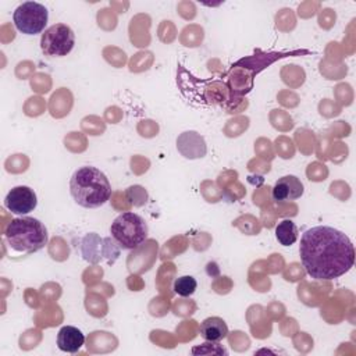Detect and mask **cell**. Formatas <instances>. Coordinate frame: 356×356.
Returning <instances> with one entry per match:
<instances>
[{
    "label": "cell",
    "instance_id": "10",
    "mask_svg": "<svg viewBox=\"0 0 356 356\" xmlns=\"http://www.w3.org/2000/svg\"><path fill=\"white\" fill-rule=\"evenodd\" d=\"M199 332L200 337L207 342H218L227 337L228 327L220 317H207L200 323Z\"/></svg>",
    "mask_w": 356,
    "mask_h": 356
},
{
    "label": "cell",
    "instance_id": "12",
    "mask_svg": "<svg viewBox=\"0 0 356 356\" xmlns=\"http://www.w3.org/2000/svg\"><path fill=\"white\" fill-rule=\"evenodd\" d=\"M97 242H100V239L96 234H89L83 238L82 254H83L85 260L90 261V263H96L100 259V252L96 250L100 246V245H97Z\"/></svg>",
    "mask_w": 356,
    "mask_h": 356
},
{
    "label": "cell",
    "instance_id": "11",
    "mask_svg": "<svg viewBox=\"0 0 356 356\" xmlns=\"http://www.w3.org/2000/svg\"><path fill=\"white\" fill-rule=\"evenodd\" d=\"M275 238L280 245L291 246L298 239V227L292 220H282L275 227Z\"/></svg>",
    "mask_w": 356,
    "mask_h": 356
},
{
    "label": "cell",
    "instance_id": "13",
    "mask_svg": "<svg viewBox=\"0 0 356 356\" xmlns=\"http://www.w3.org/2000/svg\"><path fill=\"white\" fill-rule=\"evenodd\" d=\"M197 282L192 275H182L175 278L172 289L179 295V296H191L196 291Z\"/></svg>",
    "mask_w": 356,
    "mask_h": 356
},
{
    "label": "cell",
    "instance_id": "6",
    "mask_svg": "<svg viewBox=\"0 0 356 356\" xmlns=\"http://www.w3.org/2000/svg\"><path fill=\"white\" fill-rule=\"evenodd\" d=\"M75 33L65 24L49 26L40 38V49L47 57H64L74 49Z\"/></svg>",
    "mask_w": 356,
    "mask_h": 356
},
{
    "label": "cell",
    "instance_id": "4",
    "mask_svg": "<svg viewBox=\"0 0 356 356\" xmlns=\"http://www.w3.org/2000/svg\"><path fill=\"white\" fill-rule=\"evenodd\" d=\"M113 239L121 249H135L147 238V224L136 213L125 211L114 218L110 227Z\"/></svg>",
    "mask_w": 356,
    "mask_h": 356
},
{
    "label": "cell",
    "instance_id": "9",
    "mask_svg": "<svg viewBox=\"0 0 356 356\" xmlns=\"http://www.w3.org/2000/svg\"><path fill=\"white\" fill-rule=\"evenodd\" d=\"M85 342L83 332L74 325H64L57 334V346L67 353H76Z\"/></svg>",
    "mask_w": 356,
    "mask_h": 356
},
{
    "label": "cell",
    "instance_id": "7",
    "mask_svg": "<svg viewBox=\"0 0 356 356\" xmlns=\"http://www.w3.org/2000/svg\"><path fill=\"white\" fill-rule=\"evenodd\" d=\"M38 204V197L33 189L25 185H18L11 188V191L7 193L4 199V206L13 213V214H28L33 211V209Z\"/></svg>",
    "mask_w": 356,
    "mask_h": 356
},
{
    "label": "cell",
    "instance_id": "3",
    "mask_svg": "<svg viewBox=\"0 0 356 356\" xmlns=\"http://www.w3.org/2000/svg\"><path fill=\"white\" fill-rule=\"evenodd\" d=\"M8 246L18 253L29 254L39 252L47 245L49 234L42 221L33 217L13 218L4 231Z\"/></svg>",
    "mask_w": 356,
    "mask_h": 356
},
{
    "label": "cell",
    "instance_id": "1",
    "mask_svg": "<svg viewBox=\"0 0 356 356\" xmlns=\"http://www.w3.org/2000/svg\"><path fill=\"white\" fill-rule=\"evenodd\" d=\"M300 261L314 280H334L348 273L355 263V248L342 231L316 225L300 236Z\"/></svg>",
    "mask_w": 356,
    "mask_h": 356
},
{
    "label": "cell",
    "instance_id": "8",
    "mask_svg": "<svg viewBox=\"0 0 356 356\" xmlns=\"http://www.w3.org/2000/svg\"><path fill=\"white\" fill-rule=\"evenodd\" d=\"M271 195L277 203L296 200L303 195V184L295 175H285L275 182Z\"/></svg>",
    "mask_w": 356,
    "mask_h": 356
},
{
    "label": "cell",
    "instance_id": "5",
    "mask_svg": "<svg viewBox=\"0 0 356 356\" xmlns=\"http://www.w3.org/2000/svg\"><path fill=\"white\" fill-rule=\"evenodd\" d=\"M47 19V8L36 1H25L19 4L13 14L15 28L25 35H38L44 32Z\"/></svg>",
    "mask_w": 356,
    "mask_h": 356
},
{
    "label": "cell",
    "instance_id": "2",
    "mask_svg": "<svg viewBox=\"0 0 356 356\" xmlns=\"http://www.w3.org/2000/svg\"><path fill=\"white\" fill-rule=\"evenodd\" d=\"M70 192L76 204L85 209H96L110 199L111 185L103 171L85 165L74 171L70 179Z\"/></svg>",
    "mask_w": 356,
    "mask_h": 356
}]
</instances>
